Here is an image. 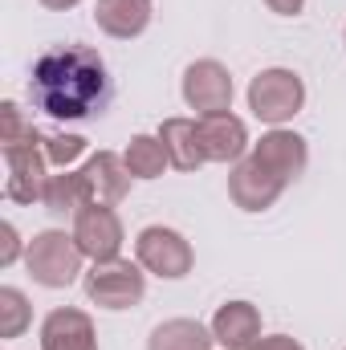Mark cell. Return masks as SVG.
<instances>
[{"instance_id":"20","label":"cell","mask_w":346,"mask_h":350,"mask_svg":"<svg viewBox=\"0 0 346 350\" xmlns=\"http://www.w3.org/2000/svg\"><path fill=\"white\" fill-rule=\"evenodd\" d=\"M33 322V306L21 289L4 285L0 289V338H21Z\"/></svg>"},{"instance_id":"9","label":"cell","mask_w":346,"mask_h":350,"mask_svg":"<svg viewBox=\"0 0 346 350\" xmlns=\"http://www.w3.org/2000/svg\"><path fill=\"white\" fill-rule=\"evenodd\" d=\"M74 241L90 261H114L122 253V220L110 204H86L74 216Z\"/></svg>"},{"instance_id":"14","label":"cell","mask_w":346,"mask_h":350,"mask_svg":"<svg viewBox=\"0 0 346 350\" xmlns=\"http://www.w3.org/2000/svg\"><path fill=\"white\" fill-rule=\"evenodd\" d=\"M212 338L224 350H253L261 338V310L253 301H224L212 314Z\"/></svg>"},{"instance_id":"22","label":"cell","mask_w":346,"mask_h":350,"mask_svg":"<svg viewBox=\"0 0 346 350\" xmlns=\"http://www.w3.org/2000/svg\"><path fill=\"white\" fill-rule=\"evenodd\" d=\"M86 155V139L82 135H45V159L53 163V167H62V172H70V163L74 159H82Z\"/></svg>"},{"instance_id":"13","label":"cell","mask_w":346,"mask_h":350,"mask_svg":"<svg viewBox=\"0 0 346 350\" xmlns=\"http://www.w3.org/2000/svg\"><path fill=\"white\" fill-rule=\"evenodd\" d=\"M131 179H135V175L127 172L122 155H114V151L90 155L86 167H82V183H86L90 204H110V208H114V204L131 191Z\"/></svg>"},{"instance_id":"1","label":"cell","mask_w":346,"mask_h":350,"mask_svg":"<svg viewBox=\"0 0 346 350\" xmlns=\"http://www.w3.org/2000/svg\"><path fill=\"white\" fill-rule=\"evenodd\" d=\"M114 82L98 49L90 45H53L33 62L29 102L57 122H82L110 106Z\"/></svg>"},{"instance_id":"12","label":"cell","mask_w":346,"mask_h":350,"mask_svg":"<svg viewBox=\"0 0 346 350\" xmlns=\"http://www.w3.org/2000/svg\"><path fill=\"white\" fill-rule=\"evenodd\" d=\"M41 350H98V330L86 310L62 306L41 322Z\"/></svg>"},{"instance_id":"18","label":"cell","mask_w":346,"mask_h":350,"mask_svg":"<svg viewBox=\"0 0 346 350\" xmlns=\"http://www.w3.org/2000/svg\"><path fill=\"white\" fill-rule=\"evenodd\" d=\"M41 204H45V212H53V216H78V212H82V208L90 204L86 183H82V172L49 175Z\"/></svg>"},{"instance_id":"11","label":"cell","mask_w":346,"mask_h":350,"mask_svg":"<svg viewBox=\"0 0 346 350\" xmlns=\"http://www.w3.org/2000/svg\"><path fill=\"white\" fill-rule=\"evenodd\" d=\"M200 143H204V159L208 163H241L249 151V131L245 122L224 110V114H204L200 118Z\"/></svg>"},{"instance_id":"7","label":"cell","mask_w":346,"mask_h":350,"mask_svg":"<svg viewBox=\"0 0 346 350\" xmlns=\"http://www.w3.org/2000/svg\"><path fill=\"white\" fill-rule=\"evenodd\" d=\"M285 187H289V183L273 172V167H265L257 155H245V159L232 163V172H228V200H232L241 212H265V208H273Z\"/></svg>"},{"instance_id":"17","label":"cell","mask_w":346,"mask_h":350,"mask_svg":"<svg viewBox=\"0 0 346 350\" xmlns=\"http://www.w3.org/2000/svg\"><path fill=\"white\" fill-rule=\"evenodd\" d=\"M212 326H200L196 318H168L151 330L147 350H212Z\"/></svg>"},{"instance_id":"24","label":"cell","mask_w":346,"mask_h":350,"mask_svg":"<svg viewBox=\"0 0 346 350\" xmlns=\"http://www.w3.org/2000/svg\"><path fill=\"white\" fill-rule=\"evenodd\" d=\"M253 350H306L297 338H289V334H261Z\"/></svg>"},{"instance_id":"21","label":"cell","mask_w":346,"mask_h":350,"mask_svg":"<svg viewBox=\"0 0 346 350\" xmlns=\"http://www.w3.org/2000/svg\"><path fill=\"white\" fill-rule=\"evenodd\" d=\"M37 135V126L25 118V110L16 102H4L0 106V147H12V143H29Z\"/></svg>"},{"instance_id":"5","label":"cell","mask_w":346,"mask_h":350,"mask_svg":"<svg viewBox=\"0 0 346 350\" xmlns=\"http://www.w3.org/2000/svg\"><path fill=\"white\" fill-rule=\"evenodd\" d=\"M4 155V167H8V179H4V196L12 204H33L45 196V183H49V159H45V135L37 131L29 143H12V147H0Z\"/></svg>"},{"instance_id":"8","label":"cell","mask_w":346,"mask_h":350,"mask_svg":"<svg viewBox=\"0 0 346 350\" xmlns=\"http://www.w3.org/2000/svg\"><path fill=\"white\" fill-rule=\"evenodd\" d=\"M183 102L196 110V118H204V114H224L228 106H232V74L220 66V62H212V57H204V62H191L187 70H183Z\"/></svg>"},{"instance_id":"15","label":"cell","mask_w":346,"mask_h":350,"mask_svg":"<svg viewBox=\"0 0 346 350\" xmlns=\"http://www.w3.org/2000/svg\"><path fill=\"white\" fill-rule=\"evenodd\" d=\"M155 8L151 0H98L94 4V25L114 37V41H131V37H143L147 25H151Z\"/></svg>"},{"instance_id":"19","label":"cell","mask_w":346,"mask_h":350,"mask_svg":"<svg viewBox=\"0 0 346 350\" xmlns=\"http://www.w3.org/2000/svg\"><path fill=\"white\" fill-rule=\"evenodd\" d=\"M122 163H127V172L135 175V179H159V175L172 167L159 135H135L127 143V151H122Z\"/></svg>"},{"instance_id":"23","label":"cell","mask_w":346,"mask_h":350,"mask_svg":"<svg viewBox=\"0 0 346 350\" xmlns=\"http://www.w3.org/2000/svg\"><path fill=\"white\" fill-rule=\"evenodd\" d=\"M0 241H4V249H0V265L8 269V265H16V257H21V237H16V228L4 220L0 224Z\"/></svg>"},{"instance_id":"3","label":"cell","mask_w":346,"mask_h":350,"mask_svg":"<svg viewBox=\"0 0 346 350\" xmlns=\"http://www.w3.org/2000/svg\"><path fill=\"white\" fill-rule=\"evenodd\" d=\"M143 273H147L143 265H131L122 257L94 261L86 269V277H82V285H86V297L98 310H114L118 314V310H131V306H139L147 297V277Z\"/></svg>"},{"instance_id":"16","label":"cell","mask_w":346,"mask_h":350,"mask_svg":"<svg viewBox=\"0 0 346 350\" xmlns=\"http://www.w3.org/2000/svg\"><path fill=\"white\" fill-rule=\"evenodd\" d=\"M159 143H163L175 172H196V167L208 163L204 159V143H200V118H163Z\"/></svg>"},{"instance_id":"25","label":"cell","mask_w":346,"mask_h":350,"mask_svg":"<svg viewBox=\"0 0 346 350\" xmlns=\"http://www.w3.org/2000/svg\"><path fill=\"white\" fill-rule=\"evenodd\" d=\"M265 8L277 12V16H297L306 8V0H265Z\"/></svg>"},{"instance_id":"4","label":"cell","mask_w":346,"mask_h":350,"mask_svg":"<svg viewBox=\"0 0 346 350\" xmlns=\"http://www.w3.org/2000/svg\"><path fill=\"white\" fill-rule=\"evenodd\" d=\"M302 106H306V82L293 70L273 66L249 82V110L265 126H285Z\"/></svg>"},{"instance_id":"6","label":"cell","mask_w":346,"mask_h":350,"mask_svg":"<svg viewBox=\"0 0 346 350\" xmlns=\"http://www.w3.org/2000/svg\"><path fill=\"white\" fill-rule=\"evenodd\" d=\"M135 261L143 265L147 273L163 277V281H179V277L191 273L196 253H191V245H187L183 232L163 228V224H151V228H143L139 241H135Z\"/></svg>"},{"instance_id":"26","label":"cell","mask_w":346,"mask_h":350,"mask_svg":"<svg viewBox=\"0 0 346 350\" xmlns=\"http://www.w3.org/2000/svg\"><path fill=\"white\" fill-rule=\"evenodd\" d=\"M37 4H45L49 12H66V8H78L82 0H37Z\"/></svg>"},{"instance_id":"27","label":"cell","mask_w":346,"mask_h":350,"mask_svg":"<svg viewBox=\"0 0 346 350\" xmlns=\"http://www.w3.org/2000/svg\"><path fill=\"white\" fill-rule=\"evenodd\" d=\"M343 45H346V25H343Z\"/></svg>"},{"instance_id":"2","label":"cell","mask_w":346,"mask_h":350,"mask_svg":"<svg viewBox=\"0 0 346 350\" xmlns=\"http://www.w3.org/2000/svg\"><path fill=\"white\" fill-rule=\"evenodd\" d=\"M82 261H86V253L78 249L74 232H62V228H45L25 245V269L41 289L74 285L82 273Z\"/></svg>"},{"instance_id":"10","label":"cell","mask_w":346,"mask_h":350,"mask_svg":"<svg viewBox=\"0 0 346 350\" xmlns=\"http://www.w3.org/2000/svg\"><path fill=\"white\" fill-rule=\"evenodd\" d=\"M253 155H257L265 167L281 175L285 183L302 179L310 167V147L297 131H285V126H273L269 135H261V143H253Z\"/></svg>"}]
</instances>
